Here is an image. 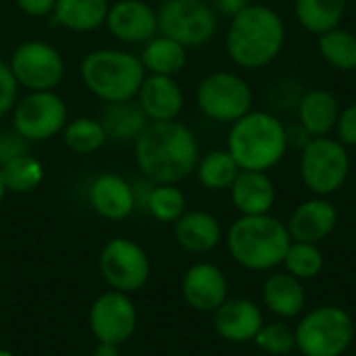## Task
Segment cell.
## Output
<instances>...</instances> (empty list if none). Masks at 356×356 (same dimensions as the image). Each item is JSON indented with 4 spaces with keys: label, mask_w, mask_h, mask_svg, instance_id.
<instances>
[{
    "label": "cell",
    "mask_w": 356,
    "mask_h": 356,
    "mask_svg": "<svg viewBox=\"0 0 356 356\" xmlns=\"http://www.w3.org/2000/svg\"><path fill=\"white\" fill-rule=\"evenodd\" d=\"M227 150L240 169L267 173L288 150L286 125L271 113L250 111L232 123Z\"/></svg>",
    "instance_id": "277c9868"
},
{
    "label": "cell",
    "mask_w": 356,
    "mask_h": 356,
    "mask_svg": "<svg viewBox=\"0 0 356 356\" xmlns=\"http://www.w3.org/2000/svg\"><path fill=\"white\" fill-rule=\"evenodd\" d=\"M136 163L154 184H177L198 165V142L179 121H152L136 138Z\"/></svg>",
    "instance_id": "6da1fadb"
},
{
    "label": "cell",
    "mask_w": 356,
    "mask_h": 356,
    "mask_svg": "<svg viewBox=\"0 0 356 356\" xmlns=\"http://www.w3.org/2000/svg\"><path fill=\"white\" fill-rule=\"evenodd\" d=\"M92 356H121V350L117 344H106V342H98Z\"/></svg>",
    "instance_id": "60d3db41"
},
{
    "label": "cell",
    "mask_w": 356,
    "mask_h": 356,
    "mask_svg": "<svg viewBox=\"0 0 356 356\" xmlns=\"http://www.w3.org/2000/svg\"><path fill=\"white\" fill-rule=\"evenodd\" d=\"M311 140H313L311 134L300 123H294V125L286 127V142H288V146H294V148L302 150Z\"/></svg>",
    "instance_id": "f35d334b"
},
{
    "label": "cell",
    "mask_w": 356,
    "mask_h": 356,
    "mask_svg": "<svg viewBox=\"0 0 356 356\" xmlns=\"http://www.w3.org/2000/svg\"><path fill=\"white\" fill-rule=\"evenodd\" d=\"M4 196H6V186H4L2 171H0V207H2V202H4Z\"/></svg>",
    "instance_id": "b9f144b4"
},
{
    "label": "cell",
    "mask_w": 356,
    "mask_h": 356,
    "mask_svg": "<svg viewBox=\"0 0 356 356\" xmlns=\"http://www.w3.org/2000/svg\"><path fill=\"white\" fill-rule=\"evenodd\" d=\"M108 31L127 44H140L154 38L159 29L156 13L144 0H121L106 15Z\"/></svg>",
    "instance_id": "9a60e30c"
},
{
    "label": "cell",
    "mask_w": 356,
    "mask_h": 356,
    "mask_svg": "<svg viewBox=\"0 0 356 356\" xmlns=\"http://www.w3.org/2000/svg\"><path fill=\"white\" fill-rule=\"evenodd\" d=\"M13 125L29 142L48 140L65 129L67 104L52 90L31 92L15 106Z\"/></svg>",
    "instance_id": "8fae6325"
},
{
    "label": "cell",
    "mask_w": 356,
    "mask_h": 356,
    "mask_svg": "<svg viewBox=\"0 0 356 356\" xmlns=\"http://www.w3.org/2000/svg\"><path fill=\"white\" fill-rule=\"evenodd\" d=\"M54 23L71 31H94L106 23L108 2L106 0H56Z\"/></svg>",
    "instance_id": "cb8c5ba5"
},
{
    "label": "cell",
    "mask_w": 356,
    "mask_h": 356,
    "mask_svg": "<svg viewBox=\"0 0 356 356\" xmlns=\"http://www.w3.org/2000/svg\"><path fill=\"white\" fill-rule=\"evenodd\" d=\"M350 173V156L340 140L321 136L313 138L300 154V177L317 196L338 192Z\"/></svg>",
    "instance_id": "52a82bcc"
},
{
    "label": "cell",
    "mask_w": 356,
    "mask_h": 356,
    "mask_svg": "<svg viewBox=\"0 0 356 356\" xmlns=\"http://www.w3.org/2000/svg\"><path fill=\"white\" fill-rule=\"evenodd\" d=\"M0 356H17L15 353H10V350H6V348H0Z\"/></svg>",
    "instance_id": "7bdbcfd3"
},
{
    "label": "cell",
    "mask_w": 356,
    "mask_h": 356,
    "mask_svg": "<svg viewBox=\"0 0 356 356\" xmlns=\"http://www.w3.org/2000/svg\"><path fill=\"white\" fill-rule=\"evenodd\" d=\"M98 269L111 290L131 294L150 280V259L146 250L129 238L108 240L98 257Z\"/></svg>",
    "instance_id": "9c48e42d"
},
{
    "label": "cell",
    "mask_w": 356,
    "mask_h": 356,
    "mask_svg": "<svg viewBox=\"0 0 356 356\" xmlns=\"http://www.w3.org/2000/svg\"><path fill=\"white\" fill-rule=\"evenodd\" d=\"M319 52L338 71L356 69V35L348 29H330L319 35Z\"/></svg>",
    "instance_id": "f1b7e54d"
},
{
    "label": "cell",
    "mask_w": 356,
    "mask_h": 356,
    "mask_svg": "<svg viewBox=\"0 0 356 356\" xmlns=\"http://www.w3.org/2000/svg\"><path fill=\"white\" fill-rule=\"evenodd\" d=\"M229 192L234 207L242 215H267L275 202V186L265 171L240 169Z\"/></svg>",
    "instance_id": "44dd1931"
},
{
    "label": "cell",
    "mask_w": 356,
    "mask_h": 356,
    "mask_svg": "<svg viewBox=\"0 0 356 356\" xmlns=\"http://www.w3.org/2000/svg\"><path fill=\"white\" fill-rule=\"evenodd\" d=\"M104 140H106L104 127L96 119L81 117L65 125V144L77 154L96 152L104 144Z\"/></svg>",
    "instance_id": "1f68e13d"
},
{
    "label": "cell",
    "mask_w": 356,
    "mask_h": 356,
    "mask_svg": "<svg viewBox=\"0 0 356 356\" xmlns=\"http://www.w3.org/2000/svg\"><path fill=\"white\" fill-rule=\"evenodd\" d=\"M173 234L177 244L194 254H207L215 250L223 238L221 223L207 211H186L175 221Z\"/></svg>",
    "instance_id": "ffe728a7"
},
{
    "label": "cell",
    "mask_w": 356,
    "mask_h": 356,
    "mask_svg": "<svg viewBox=\"0 0 356 356\" xmlns=\"http://www.w3.org/2000/svg\"><path fill=\"white\" fill-rule=\"evenodd\" d=\"M88 323L96 342L121 346L136 334L138 309L129 294L108 290L92 302Z\"/></svg>",
    "instance_id": "4fadbf2b"
},
{
    "label": "cell",
    "mask_w": 356,
    "mask_h": 356,
    "mask_svg": "<svg viewBox=\"0 0 356 356\" xmlns=\"http://www.w3.org/2000/svg\"><path fill=\"white\" fill-rule=\"evenodd\" d=\"M88 196L92 209L108 221H123L136 209L131 184L115 173H104L96 177L90 186Z\"/></svg>",
    "instance_id": "d6986e66"
},
{
    "label": "cell",
    "mask_w": 356,
    "mask_h": 356,
    "mask_svg": "<svg viewBox=\"0 0 356 356\" xmlns=\"http://www.w3.org/2000/svg\"><path fill=\"white\" fill-rule=\"evenodd\" d=\"M213 325L219 338L234 344H244L254 340L265 323L257 302L248 298H234V300H225L213 313Z\"/></svg>",
    "instance_id": "2e32d148"
},
{
    "label": "cell",
    "mask_w": 356,
    "mask_h": 356,
    "mask_svg": "<svg viewBox=\"0 0 356 356\" xmlns=\"http://www.w3.org/2000/svg\"><path fill=\"white\" fill-rule=\"evenodd\" d=\"M338 117L340 102L327 90H311L298 102V123L311 134V138H321L336 129Z\"/></svg>",
    "instance_id": "603a6c76"
},
{
    "label": "cell",
    "mask_w": 356,
    "mask_h": 356,
    "mask_svg": "<svg viewBox=\"0 0 356 356\" xmlns=\"http://www.w3.org/2000/svg\"><path fill=\"white\" fill-rule=\"evenodd\" d=\"M292 244L288 225L267 215H242L227 232L234 261L250 271H269L284 263Z\"/></svg>",
    "instance_id": "3957f363"
},
{
    "label": "cell",
    "mask_w": 356,
    "mask_h": 356,
    "mask_svg": "<svg viewBox=\"0 0 356 356\" xmlns=\"http://www.w3.org/2000/svg\"><path fill=\"white\" fill-rule=\"evenodd\" d=\"M15 2L25 15H31V17L50 15L54 10V4H56V0H15Z\"/></svg>",
    "instance_id": "74e56055"
},
{
    "label": "cell",
    "mask_w": 356,
    "mask_h": 356,
    "mask_svg": "<svg viewBox=\"0 0 356 356\" xmlns=\"http://www.w3.org/2000/svg\"><path fill=\"white\" fill-rule=\"evenodd\" d=\"M159 31L181 46H202L217 31V13L207 0H165L159 15Z\"/></svg>",
    "instance_id": "ba28073f"
},
{
    "label": "cell",
    "mask_w": 356,
    "mask_h": 356,
    "mask_svg": "<svg viewBox=\"0 0 356 356\" xmlns=\"http://www.w3.org/2000/svg\"><path fill=\"white\" fill-rule=\"evenodd\" d=\"M198 181L207 188V190H229L234 179L240 173V167L236 163V159L229 154V150H213L209 152L198 165Z\"/></svg>",
    "instance_id": "83f0119b"
},
{
    "label": "cell",
    "mask_w": 356,
    "mask_h": 356,
    "mask_svg": "<svg viewBox=\"0 0 356 356\" xmlns=\"http://www.w3.org/2000/svg\"><path fill=\"white\" fill-rule=\"evenodd\" d=\"M257 346L263 348L265 353L275 356H284L296 348L294 332L286 323H267L259 330L254 338Z\"/></svg>",
    "instance_id": "836d02e7"
},
{
    "label": "cell",
    "mask_w": 356,
    "mask_h": 356,
    "mask_svg": "<svg viewBox=\"0 0 356 356\" xmlns=\"http://www.w3.org/2000/svg\"><path fill=\"white\" fill-rule=\"evenodd\" d=\"M79 71L86 88L106 102L131 100L146 77V69L138 56L111 48L90 52L81 60Z\"/></svg>",
    "instance_id": "5b68a950"
},
{
    "label": "cell",
    "mask_w": 356,
    "mask_h": 356,
    "mask_svg": "<svg viewBox=\"0 0 356 356\" xmlns=\"http://www.w3.org/2000/svg\"><path fill=\"white\" fill-rule=\"evenodd\" d=\"M227 277L213 263L192 265L181 280L184 300L200 313H215L227 300Z\"/></svg>",
    "instance_id": "5bb4252c"
},
{
    "label": "cell",
    "mask_w": 356,
    "mask_h": 356,
    "mask_svg": "<svg viewBox=\"0 0 356 356\" xmlns=\"http://www.w3.org/2000/svg\"><path fill=\"white\" fill-rule=\"evenodd\" d=\"M142 65L146 71H150L152 75H175L186 67L188 60V52L186 46H181L179 42L171 40V38H152L148 40V44L142 50L140 56Z\"/></svg>",
    "instance_id": "484cf974"
},
{
    "label": "cell",
    "mask_w": 356,
    "mask_h": 356,
    "mask_svg": "<svg viewBox=\"0 0 356 356\" xmlns=\"http://www.w3.org/2000/svg\"><path fill=\"white\" fill-rule=\"evenodd\" d=\"M144 211L161 223H175L186 213V196L175 184H154Z\"/></svg>",
    "instance_id": "4dcf8cb0"
},
{
    "label": "cell",
    "mask_w": 356,
    "mask_h": 356,
    "mask_svg": "<svg viewBox=\"0 0 356 356\" xmlns=\"http://www.w3.org/2000/svg\"><path fill=\"white\" fill-rule=\"evenodd\" d=\"M263 302L273 315L294 319L305 311L307 294L298 277L290 273H273L263 284Z\"/></svg>",
    "instance_id": "7402d4cb"
},
{
    "label": "cell",
    "mask_w": 356,
    "mask_h": 356,
    "mask_svg": "<svg viewBox=\"0 0 356 356\" xmlns=\"http://www.w3.org/2000/svg\"><path fill=\"white\" fill-rule=\"evenodd\" d=\"M17 100V79L10 67L0 60V117H4Z\"/></svg>",
    "instance_id": "d590c367"
},
{
    "label": "cell",
    "mask_w": 356,
    "mask_h": 356,
    "mask_svg": "<svg viewBox=\"0 0 356 356\" xmlns=\"http://www.w3.org/2000/svg\"><path fill=\"white\" fill-rule=\"evenodd\" d=\"M29 154V140H25L17 129H6L0 134V165Z\"/></svg>",
    "instance_id": "e575fe53"
},
{
    "label": "cell",
    "mask_w": 356,
    "mask_h": 356,
    "mask_svg": "<svg viewBox=\"0 0 356 356\" xmlns=\"http://www.w3.org/2000/svg\"><path fill=\"white\" fill-rule=\"evenodd\" d=\"M0 171H2L6 192H15V194L33 192L44 179V167L31 154H23L0 165Z\"/></svg>",
    "instance_id": "f546056e"
},
{
    "label": "cell",
    "mask_w": 356,
    "mask_h": 356,
    "mask_svg": "<svg viewBox=\"0 0 356 356\" xmlns=\"http://www.w3.org/2000/svg\"><path fill=\"white\" fill-rule=\"evenodd\" d=\"M323 252L317 248V244L309 242H292L286 257L284 265L290 275L298 280H313L323 271Z\"/></svg>",
    "instance_id": "d6a6232c"
},
{
    "label": "cell",
    "mask_w": 356,
    "mask_h": 356,
    "mask_svg": "<svg viewBox=\"0 0 356 356\" xmlns=\"http://www.w3.org/2000/svg\"><path fill=\"white\" fill-rule=\"evenodd\" d=\"M246 4H248V0H215L217 10L227 17H236Z\"/></svg>",
    "instance_id": "ab89813d"
},
{
    "label": "cell",
    "mask_w": 356,
    "mask_h": 356,
    "mask_svg": "<svg viewBox=\"0 0 356 356\" xmlns=\"http://www.w3.org/2000/svg\"><path fill=\"white\" fill-rule=\"evenodd\" d=\"M196 100L200 111L213 121L236 123L250 113L252 90L238 73L215 71L198 83Z\"/></svg>",
    "instance_id": "30bf717a"
},
{
    "label": "cell",
    "mask_w": 356,
    "mask_h": 356,
    "mask_svg": "<svg viewBox=\"0 0 356 356\" xmlns=\"http://www.w3.org/2000/svg\"><path fill=\"white\" fill-rule=\"evenodd\" d=\"M296 19L311 33H325L340 27L346 13V0H296Z\"/></svg>",
    "instance_id": "4316f807"
},
{
    "label": "cell",
    "mask_w": 356,
    "mask_h": 356,
    "mask_svg": "<svg viewBox=\"0 0 356 356\" xmlns=\"http://www.w3.org/2000/svg\"><path fill=\"white\" fill-rule=\"evenodd\" d=\"M138 104L150 121H173L184 108V94L171 75H150L138 90Z\"/></svg>",
    "instance_id": "ac0fdd59"
},
{
    "label": "cell",
    "mask_w": 356,
    "mask_h": 356,
    "mask_svg": "<svg viewBox=\"0 0 356 356\" xmlns=\"http://www.w3.org/2000/svg\"><path fill=\"white\" fill-rule=\"evenodd\" d=\"M8 67L17 83L33 92L56 88L65 73V65L58 50L40 40L23 42L21 46H17Z\"/></svg>",
    "instance_id": "7c38bea8"
},
{
    "label": "cell",
    "mask_w": 356,
    "mask_h": 356,
    "mask_svg": "<svg viewBox=\"0 0 356 356\" xmlns=\"http://www.w3.org/2000/svg\"><path fill=\"white\" fill-rule=\"evenodd\" d=\"M100 123L104 127L106 138L129 142L136 140L146 129L150 119L140 108V104H131L129 100H125V102H108V106L100 117Z\"/></svg>",
    "instance_id": "d4e9b609"
},
{
    "label": "cell",
    "mask_w": 356,
    "mask_h": 356,
    "mask_svg": "<svg viewBox=\"0 0 356 356\" xmlns=\"http://www.w3.org/2000/svg\"><path fill=\"white\" fill-rule=\"evenodd\" d=\"M336 131H338V140L344 146H356V102L340 111Z\"/></svg>",
    "instance_id": "8d00e7d4"
},
{
    "label": "cell",
    "mask_w": 356,
    "mask_h": 356,
    "mask_svg": "<svg viewBox=\"0 0 356 356\" xmlns=\"http://www.w3.org/2000/svg\"><path fill=\"white\" fill-rule=\"evenodd\" d=\"M355 338V323L340 307H319L294 330L296 348L305 356H342Z\"/></svg>",
    "instance_id": "8992f818"
},
{
    "label": "cell",
    "mask_w": 356,
    "mask_h": 356,
    "mask_svg": "<svg viewBox=\"0 0 356 356\" xmlns=\"http://www.w3.org/2000/svg\"><path fill=\"white\" fill-rule=\"evenodd\" d=\"M338 225V211L325 198H311L302 202L288 221V232L294 242L317 244L325 240Z\"/></svg>",
    "instance_id": "e0dca14e"
},
{
    "label": "cell",
    "mask_w": 356,
    "mask_h": 356,
    "mask_svg": "<svg viewBox=\"0 0 356 356\" xmlns=\"http://www.w3.org/2000/svg\"><path fill=\"white\" fill-rule=\"evenodd\" d=\"M286 42V25L277 10L265 4H246L232 17L225 48L244 69H261L277 58Z\"/></svg>",
    "instance_id": "7a4b0ae2"
}]
</instances>
